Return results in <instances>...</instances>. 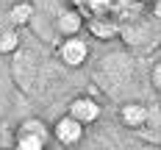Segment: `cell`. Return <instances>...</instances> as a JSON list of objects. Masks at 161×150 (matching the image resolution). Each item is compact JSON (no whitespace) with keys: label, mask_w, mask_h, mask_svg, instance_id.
<instances>
[{"label":"cell","mask_w":161,"mask_h":150,"mask_svg":"<svg viewBox=\"0 0 161 150\" xmlns=\"http://www.w3.org/2000/svg\"><path fill=\"white\" fill-rule=\"evenodd\" d=\"M119 119H122L125 128H142L147 122V106H142V103H125L119 108Z\"/></svg>","instance_id":"5b68a950"},{"label":"cell","mask_w":161,"mask_h":150,"mask_svg":"<svg viewBox=\"0 0 161 150\" xmlns=\"http://www.w3.org/2000/svg\"><path fill=\"white\" fill-rule=\"evenodd\" d=\"M130 3H145V0H130Z\"/></svg>","instance_id":"4fadbf2b"},{"label":"cell","mask_w":161,"mask_h":150,"mask_svg":"<svg viewBox=\"0 0 161 150\" xmlns=\"http://www.w3.org/2000/svg\"><path fill=\"white\" fill-rule=\"evenodd\" d=\"M89 31L95 33V36H100V39H114L117 36V25L114 22H106L103 17H97L95 22L89 25Z\"/></svg>","instance_id":"9c48e42d"},{"label":"cell","mask_w":161,"mask_h":150,"mask_svg":"<svg viewBox=\"0 0 161 150\" xmlns=\"http://www.w3.org/2000/svg\"><path fill=\"white\" fill-rule=\"evenodd\" d=\"M50 131L42 119H25L17 131V147L19 150H45Z\"/></svg>","instance_id":"6da1fadb"},{"label":"cell","mask_w":161,"mask_h":150,"mask_svg":"<svg viewBox=\"0 0 161 150\" xmlns=\"http://www.w3.org/2000/svg\"><path fill=\"white\" fill-rule=\"evenodd\" d=\"M53 136H56L61 145H78L80 139H83V122L67 111L61 119H56V125H53Z\"/></svg>","instance_id":"3957f363"},{"label":"cell","mask_w":161,"mask_h":150,"mask_svg":"<svg viewBox=\"0 0 161 150\" xmlns=\"http://www.w3.org/2000/svg\"><path fill=\"white\" fill-rule=\"evenodd\" d=\"M17 47H19V33H17V28L11 25L8 31L0 33V53H3V56H8V53H14Z\"/></svg>","instance_id":"ba28073f"},{"label":"cell","mask_w":161,"mask_h":150,"mask_svg":"<svg viewBox=\"0 0 161 150\" xmlns=\"http://www.w3.org/2000/svg\"><path fill=\"white\" fill-rule=\"evenodd\" d=\"M114 0H89V6H92V11H97V14H103V11H108L111 8Z\"/></svg>","instance_id":"8fae6325"},{"label":"cell","mask_w":161,"mask_h":150,"mask_svg":"<svg viewBox=\"0 0 161 150\" xmlns=\"http://www.w3.org/2000/svg\"><path fill=\"white\" fill-rule=\"evenodd\" d=\"M150 83L156 86V92H161V61L153 64V72H150Z\"/></svg>","instance_id":"30bf717a"},{"label":"cell","mask_w":161,"mask_h":150,"mask_svg":"<svg viewBox=\"0 0 161 150\" xmlns=\"http://www.w3.org/2000/svg\"><path fill=\"white\" fill-rule=\"evenodd\" d=\"M153 17L161 22V0H156V3H153Z\"/></svg>","instance_id":"7c38bea8"},{"label":"cell","mask_w":161,"mask_h":150,"mask_svg":"<svg viewBox=\"0 0 161 150\" xmlns=\"http://www.w3.org/2000/svg\"><path fill=\"white\" fill-rule=\"evenodd\" d=\"M100 103L92 97H75L72 103H69V114L72 117H78L83 125H89V122H97L100 119Z\"/></svg>","instance_id":"277c9868"},{"label":"cell","mask_w":161,"mask_h":150,"mask_svg":"<svg viewBox=\"0 0 161 150\" xmlns=\"http://www.w3.org/2000/svg\"><path fill=\"white\" fill-rule=\"evenodd\" d=\"M58 31L64 33V36H72V33H78L80 31V25H83V17H80L78 8H67L64 14L58 17Z\"/></svg>","instance_id":"8992f818"},{"label":"cell","mask_w":161,"mask_h":150,"mask_svg":"<svg viewBox=\"0 0 161 150\" xmlns=\"http://www.w3.org/2000/svg\"><path fill=\"white\" fill-rule=\"evenodd\" d=\"M0 3H3V0H0Z\"/></svg>","instance_id":"5bb4252c"},{"label":"cell","mask_w":161,"mask_h":150,"mask_svg":"<svg viewBox=\"0 0 161 150\" xmlns=\"http://www.w3.org/2000/svg\"><path fill=\"white\" fill-rule=\"evenodd\" d=\"M33 17V6L28 3V0H22V3H14L11 6V14H8V19H11V25L14 28H19V25H28Z\"/></svg>","instance_id":"52a82bcc"},{"label":"cell","mask_w":161,"mask_h":150,"mask_svg":"<svg viewBox=\"0 0 161 150\" xmlns=\"http://www.w3.org/2000/svg\"><path fill=\"white\" fill-rule=\"evenodd\" d=\"M58 58H61L67 67L86 64V58H89V45H86V39H80L78 33L67 36L64 42H61V47H58Z\"/></svg>","instance_id":"7a4b0ae2"}]
</instances>
